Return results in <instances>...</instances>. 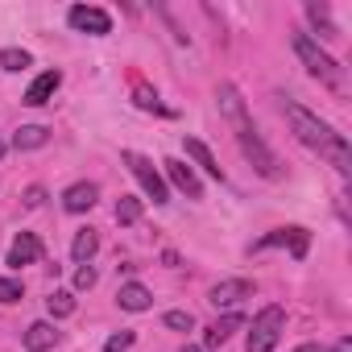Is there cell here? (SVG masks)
I'll use <instances>...</instances> for the list:
<instances>
[{
    "label": "cell",
    "instance_id": "17",
    "mask_svg": "<svg viewBox=\"0 0 352 352\" xmlns=\"http://www.w3.org/2000/svg\"><path fill=\"white\" fill-rule=\"evenodd\" d=\"M54 344H58L54 323H30V331H25V348H30V352H46V348H54Z\"/></svg>",
    "mask_w": 352,
    "mask_h": 352
},
{
    "label": "cell",
    "instance_id": "8",
    "mask_svg": "<svg viewBox=\"0 0 352 352\" xmlns=\"http://www.w3.org/2000/svg\"><path fill=\"white\" fill-rule=\"evenodd\" d=\"M166 166V179L174 183V187H179L187 199H204V183L195 179V170L187 166V162H179V157H170V162H162Z\"/></svg>",
    "mask_w": 352,
    "mask_h": 352
},
{
    "label": "cell",
    "instance_id": "6",
    "mask_svg": "<svg viewBox=\"0 0 352 352\" xmlns=\"http://www.w3.org/2000/svg\"><path fill=\"white\" fill-rule=\"evenodd\" d=\"M67 21H71V30L91 34V38H104V34L112 30V17H108L104 9H96V5H75V9L67 13Z\"/></svg>",
    "mask_w": 352,
    "mask_h": 352
},
{
    "label": "cell",
    "instance_id": "1",
    "mask_svg": "<svg viewBox=\"0 0 352 352\" xmlns=\"http://www.w3.org/2000/svg\"><path fill=\"white\" fill-rule=\"evenodd\" d=\"M286 120H290V129H294V137L302 141V145H311V149H319V157H327L340 174H348L352 170V149H348V141H344V133H336L327 120H319L315 112H307L302 104H286Z\"/></svg>",
    "mask_w": 352,
    "mask_h": 352
},
{
    "label": "cell",
    "instance_id": "26",
    "mask_svg": "<svg viewBox=\"0 0 352 352\" xmlns=\"http://www.w3.org/2000/svg\"><path fill=\"white\" fill-rule=\"evenodd\" d=\"M166 327H174V331H191V327H195V315H191V311H166Z\"/></svg>",
    "mask_w": 352,
    "mask_h": 352
},
{
    "label": "cell",
    "instance_id": "15",
    "mask_svg": "<svg viewBox=\"0 0 352 352\" xmlns=\"http://www.w3.org/2000/svg\"><path fill=\"white\" fill-rule=\"evenodd\" d=\"M116 302H120V311H149V307H153V294H149L141 282H129V286H120Z\"/></svg>",
    "mask_w": 352,
    "mask_h": 352
},
{
    "label": "cell",
    "instance_id": "2",
    "mask_svg": "<svg viewBox=\"0 0 352 352\" xmlns=\"http://www.w3.org/2000/svg\"><path fill=\"white\" fill-rule=\"evenodd\" d=\"M236 141H241V153H245V157H249V162L257 166V174H261V179H274V183L282 179V162H278V157L270 153V145H265V141L257 137V129H253V124L236 129Z\"/></svg>",
    "mask_w": 352,
    "mask_h": 352
},
{
    "label": "cell",
    "instance_id": "21",
    "mask_svg": "<svg viewBox=\"0 0 352 352\" xmlns=\"http://www.w3.org/2000/svg\"><path fill=\"white\" fill-rule=\"evenodd\" d=\"M46 311H50L54 319H67V315H75V294H71V290H54V294L46 298Z\"/></svg>",
    "mask_w": 352,
    "mask_h": 352
},
{
    "label": "cell",
    "instance_id": "4",
    "mask_svg": "<svg viewBox=\"0 0 352 352\" xmlns=\"http://www.w3.org/2000/svg\"><path fill=\"white\" fill-rule=\"evenodd\" d=\"M282 327H286V311L282 307H265L253 319V331H249L245 352H274V344L282 340Z\"/></svg>",
    "mask_w": 352,
    "mask_h": 352
},
{
    "label": "cell",
    "instance_id": "18",
    "mask_svg": "<svg viewBox=\"0 0 352 352\" xmlns=\"http://www.w3.org/2000/svg\"><path fill=\"white\" fill-rule=\"evenodd\" d=\"M187 157H195V162H199V166L212 174V179H220V183H224V170H220V162L212 157V149H208L199 137H187Z\"/></svg>",
    "mask_w": 352,
    "mask_h": 352
},
{
    "label": "cell",
    "instance_id": "16",
    "mask_svg": "<svg viewBox=\"0 0 352 352\" xmlns=\"http://www.w3.org/2000/svg\"><path fill=\"white\" fill-rule=\"evenodd\" d=\"M96 249H100L96 228H79V232H75V241H71V257H75L79 265H87V261L96 257Z\"/></svg>",
    "mask_w": 352,
    "mask_h": 352
},
{
    "label": "cell",
    "instance_id": "11",
    "mask_svg": "<svg viewBox=\"0 0 352 352\" xmlns=\"http://www.w3.org/2000/svg\"><path fill=\"white\" fill-rule=\"evenodd\" d=\"M216 100H220V112H224L236 129H245V124H249V116H245V100H241V91H236L232 83H220Z\"/></svg>",
    "mask_w": 352,
    "mask_h": 352
},
{
    "label": "cell",
    "instance_id": "30",
    "mask_svg": "<svg viewBox=\"0 0 352 352\" xmlns=\"http://www.w3.org/2000/svg\"><path fill=\"white\" fill-rule=\"evenodd\" d=\"M331 352H352V340H348V336H340V340H336V348H331Z\"/></svg>",
    "mask_w": 352,
    "mask_h": 352
},
{
    "label": "cell",
    "instance_id": "22",
    "mask_svg": "<svg viewBox=\"0 0 352 352\" xmlns=\"http://www.w3.org/2000/svg\"><path fill=\"white\" fill-rule=\"evenodd\" d=\"M137 220H141V199L120 195V204H116V224H137Z\"/></svg>",
    "mask_w": 352,
    "mask_h": 352
},
{
    "label": "cell",
    "instance_id": "32",
    "mask_svg": "<svg viewBox=\"0 0 352 352\" xmlns=\"http://www.w3.org/2000/svg\"><path fill=\"white\" fill-rule=\"evenodd\" d=\"M183 352H204V348H195V344H187V348H183Z\"/></svg>",
    "mask_w": 352,
    "mask_h": 352
},
{
    "label": "cell",
    "instance_id": "9",
    "mask_svg": "<svg viewBox=\"0 0 352 352\" xmlns=\"http://www.w3.org/2000/svg\"><path fill=\"white\" fill-rule=\"evenodd\" d=\"M253 290H257V286H253L249 278H228V282H216L208 298H212L216 307H232V302H241V298H253Z\"/></svg>",
    "mask_w": 352,
    "mask_h": 352
},
{
    "label": "cell",
    "instance_id": "13",
    "mask_svg": "<svg viewBox=\"0 0 352 352\" xmlns=\"http://www.w3.org/2000/svg\"><path fill=\"white\" fill-rule=\"evenodd\" d=\"M58 83H63V75H58V71H42V75L30 83V91H25V104H30V108H42V104H46V100L58 91Z\"/></svg>",
    "mask_w": 352,
    "mask_h": 352
},
{
    "label": "cell",
    "instance_id": "3",
    "mask_svg": "<svg viewBox=\"0 0 352 352\" xmlns=\"http://www.w3.org/2000/svg\"><path fill=\"white\" fill-rule=\"evenodd\" d=\"M294 54L307 63V71H311L315 79H323L327 87H340V67H336V58H331V54H323V50L315 46V38L294 34Z\"/></svg>",
    "mask_w": 352,
    "mask_h": 352
},
{
    "label": "cell",
    "instance_id": "20",
    "mask_svg": "<svg viewBox=\"0 0 352 352\" xmlns=\"http://www.w3.org/2000/svg\"><path fill=\"white\" fill-rule=\"evenodd\" d=\"M46 141H50V129H42V124H25V129H17V137H13L17 149H42Z\"/></svg>",
    "mask_w": 352,
    "mask_h": 352
},
{
    "label": "cell",
    "instance_id": "12",
    "mask_svg": "<svg viewBox=\"0 0 352 352\" xmlns=\"http://www.w3.org/2000/svg\"><path fill=\"white\" fill-rule=\"evenodd\" d=\"M42 257V241L34 236V232H17V241H13V249H9V265H34Z\"/></svg>",
    "mask_w": 352,
    "mask_h": 352
},
{
    "label": "cell",
    "instance_id": "33",
    "mask_svg": "<svg viewBox=\"0 0 352 352\" xmlns=\"http://www.w3.org/2000/svg\"><path fill=\"white\" fill-rule=\"evenodd\" d=\"M0 157H5V141H0Z\"/></svg>",
    "mask_w": 352,
    "mask_h": 352
},
{
    "label": "cell",
    "instance_id": "28",
    "mask_svg": "<svg viewBox=\"0 0 352 352\" xmlns=\"http://www.w3.org/2000/svg\"><path fill=\"white\" fill-rule=\"evenodd\" d=\"M75 286H79V290H91V286H96V270H91V265H79Z\"/></svg>",
    "mask_w": 352,
    "mask_h": 352
},
{
    "label": "cell",
    "instance_id": "14",
    "mask_svg": "<svg viewBox=\"0 0 352 352\" xmlns=\"http://www.w3.org/2000/svg\"><path fill=\"white\" fill-rule=\"evenodd\" d=\"M241 327H245V315H224V319H216V323L208 327V336H204V348H220V344H228L232 331H241Z\"/></svg>",
    "mask_w": 352,
    "mask_h": 352
},
{
    "label": "cell",
    "instance_id": "10",
    "mask_svg": "<svg viewBox=\"0 0 352 352\" xmlns=\"http://www.w3.org/2000/svg\"><path fill=\"white\" fill-rule=\"evenodd\" d=\"M96 199H100V187H96V183H75V187H67V191H63V208H67L71 216L91 212V208H96Z\"/></svg>",
    "mask_w": 352,
    "mask_h": 352
},
{
    "label": "cell",
    "instance_id": "24",
    "mask_svg": "<svg viewBox=\"0 0 352 352\" xmlns=\"http://www.w3.org/2000/svg\"><path fill=\"white\" fill-rule=\"evenodd\" d=\"M34 58H30V50H0V67L5 71H25Z\"/></svg>",
    "mask_w": 352,
    "mask_h": 352
},
{
    "label": "cell",
    "instance_id": "27",
    "mask_svg": "<svg viewBox=\"0 0 352 352\" xmlns=\"http://www.w3.org/2000/svg\"><path fill=\"white\" fill-rule=\"evenodd\" d=\"M133 340H137L133 331H116V336H108V340H104V352H129V348H133Z\"/></svg>",
    "mask_w": 352,
    "mask_h": 352
},
{
    "label": "cell",
    "instance_id": "19",
    "mask_svg": "<svg viewBox=\"0 0 352 352\" xmlns=\"http://www.w3.org/2000/svg\"><path fill=\"white\" fill-rule=\"evenodd\" d=\"M307 17L315 21V30H319L323 42H336V38H340V30L331 25V9H327V5H315V0H311V5H307Z\"/></svg>",
    "mask_w": 352,
    "mask_h": 352
},
{
    "label": "cell",
    "instance_id": "23",
    "mask_svg": "<svg viewBox=\"0 0 352 352\" xmlns=\"http://www.w3.org/2000/svg\"><path fill=\"white\" fill-rule=\"evenodd\" d=\"M133 100H137V108H145V112H166V108H162V100H157V91H149L145 83H137V87H133Z\"/></svg>",
    "mask_w": 352,
    "mask_h": 352
},
{
    "label": "cell",
    "instance_id": "29",
    "mask_svg": "<svg viewBox=\"0 0 352 352\" xmlns=\"http://www.w3.org/2000/svg\"><path fill=\"white\" fill-rule=\"evenodd\" d=\"M42 204H46V191L42 187H30L25 191V208H42Z\"/></svg>",
    "mask_w": 352,
    "mask_h": 352
},
{
    "label": "cell",
    "instance_id": "7",
    "mask_svg": "<svg viewBox=\"0 0 352 352\" xmlns=\"http://www.w3.org/2000/svg\"><path fill=\"white\" fill-rule=\"evenodd\" d=\"M274 245H290L294 261H302V257H307V245H311V232H307V228H278V232L261 236L253 249H274Z\"/></svg>",
    "mask_w": 352,
    "mask_h": 352
},
{
    "label": "cell",
    "instance_id": "5",
    "mask_svg": "<svg viewBox=\"0 0 352 352\" xmlns=\"http://www.w3.org/2000/svg\"><path fill=\"white\" fill-rule=\"evenodd\" d=\"M124 157V166L133 170V179L145 187V195L153 199V204H170V191H166V179H162V174L153 170V162L149 157H141V153H133V149H124L120 153Z\"/></svg>",
    "mask_w": 352,
    "mask_h": 352
},
{
    "label": "cell",
    "instance_id": "25",
    "mask_svg": "<svg viewBox=\"0 0 352 352\" xmlns=\"http://www.w3.org/2000/svg\"><path fill=\"white\" fill-rule=\"evenodd\" d=\"M21 294H25V286L17 278H0V302H21Z\"/></svg>",
    "mask_w": 352,
    "mask_h": 352
},
{
    "label": "cell",
    "instance_id": "31",
    "mask_svg": "<svg viewBox=\"0 0 352 352\" xmlns=\"http://www.w3.org/2000/svg\"><path fill=\"white\" fill-rule=\"evenodd\" d=\"M294 352H319V344H298Z\"/></svg>",
    "mask_w": 352,
    "mask_h": 352
}]
</instances>
